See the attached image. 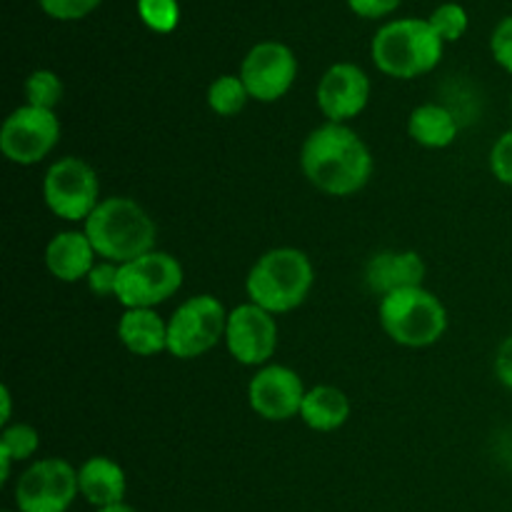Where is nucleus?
Listing matches in <instances>:
<instances>
[{"instance_id": "obj_1", "label": "nucleus", "mask_w": 512, "mask_h": 512, "mask_svg": "<svg viewBox=\"0 0 512 512\" xmlns=\"http://www.w3.org/2000/svg\"><path fill=\"white\" fill-rule=\"evenodd\" d=\"M300 168L320 193L348 198L368 185L373 153L350 125L323 123L305 138Z\"/></svg>"}, {"instance_id": "obj_2", "label": "nucleus", "mask_w": 512, "mask_h": 512, "mask_svg": "<svg viewBox=\"0 0 512 512\" xmlns=\"http://www.w3.org/2000/svg\"><path fill=\"white\" fill-rule=\"evenodd\" d=\"M85 235L95 253L110 263L125 265L135 258L153 253L158 228L148 210L133 198H105L83 223Z\"/></svg>"}, {"instance_id": "obj_3", "label": "nucleus", "mask_w": 512, "mask_h": 512, "mask_svg": "<svg viewBox=\"0 0 512 512\" xmlns=\"http://www.w3.org/2000/svg\"><path fill=\"white\" fill-rule=\"evenodd\" d=\"M315 270L308 255L298 248H273L260 255L245 278L250 303L273 315L293 313L308 300Z\"/></svg>"}, {"instance_id": "obj_4", "label": "nucleus", "mask_w": 512, "mask_h": 512, "mask_svg": "<svg viewBox=\"0 0 512 512\" xmlns=\"http://www.w3.org/2000/svg\"><path fill=\"white\" fill-rule=\"evenodd\" d=\"M443 38L428 20L403 18L383 25L375 33L370 53L380 73L410 80L430 73L443 58Z\"/></svg>"}, {"instance_id": "obj_5", "label": "nucleus", "mask_w": 512, "mask_h": 512, "mask_svg": "<svg viewBox=\"0 0 512 512\" xmlns=\"http://www.w3.org/2000/svg\"><path fill=\"white\" fill-rule=\"evenodd\" d=\"M378 318L385 335L403 348H428L448 330V310L423 285L380 298Z\"/></svg>"}, {"instance_id": "obj_6", "label": "nucleus", "mask_w": 512, "mask_h": 512, "mask_svg": "<svg viewBox=\"0 0 512 512\" xmlns=\"http://www.w3.org/2000/svg\"><path fill=\"white\" fill-rule=\"evenodd\" d=\"M228 310L215 295H193L168 318V353L193 360L225 340Z\"/></svg>"}, {"instance_id": "obj_7", "label": "nucleus", "mask_w": 512, "mask_h": 512, "mask_svg": "<svg viewBox=\"0 0 512 512\" xmlns=\"http://www.w3.org/2000/svg\"><path fill=\"white\" fill-rule=\"evenodd\" d=\"M43 200L53 215L68 223H85L100 205L98 173L85 160L60 158L45 170Z\"/></svg>"}, {"instance_id": "obj_8", "label": "nucleus", "mask_w": 512, "mask_h": 512, "mask_svg": "<svg viewBox=\"0 0 512 512\" xmlns=\"http://www.w3.org/2000/svg\"><path fill=\"white\" fill-rule=\"evenodd\" d=\"M180 285H183V265L178 263V258L163 250H153L143 258L120 265L115 300L125 305V310H155V305L173 298Z\"/></svg>"}, {"instance_id": "obj_9", "label": "nucleus", "mask_w": 512, "mask_h": 512, "mask_svg": "<svg viewBox=\"0 0 512 512\" xmlns=\"http://www.w3.org/2000/svg\"><path fill=\"white\" fill-rule=\"evenodd\" d=\"M78 493V470L63 458H45L18 478L15 505L20 512H68Z\"/></svg>"}, {"instance_id": "obj_10", "label": "nucleus", "mask_w": 512, "mask_h": 512, "mask_svg": "<svg viewBox=\"0 0 512 512\" xmlns=\"http://www.w3.org/2000/svg\"><path fill=\"white\" fill-rule=\"evenodd\" d=\"M60 140L55 110L23 105L15 108L0 128V150L15 165H35L53 153Z\"/></svg>"}, {"instance_id": "obj_11", "label": "nucleus", "mask_w": 512, "mask_h": 512, "mask_svg": "<svg viewBox=\"0 0 512 512\" xmlns=\"http://www.w3.org/2000/svg\"><path fill=\"white\" fill-rule=\"evenodd\" d=\"M240 78L248 88L250 100L275 103L285 98L298 78V58L293 50L278 40L253 45L240 65Z\"/></svg>"}, {"instance_id": "obj_12", "label": "nucleus", "mask_w": 512, "mask_h": 512, "mask_svg": "<svg viewBox=\"0 0 512 512\" xmlns=\"http://www.w3.org/2000/svg\"><path fill=\"white\" fill-rule=\"evenodd\" d=\"M228 353L248 368H265L278 350V323L275 315L255 303H243L228 313L225 328Z\"/></svg>"}, {"instance_id": "obj_13", "label": "nucleus", "mask_w": 512, "mask_h": 512, "mask_svg": "<svg viewBox=\"0 0 512 512\" xmlns=\"http://www.w3.org/2000/svg\"><path fill=\"white\" fill-rule=\"evenodd\" d=\"M305 383L288 365L258 368L248 385V403L255 415L270 423H285L300 415L305 400Z\"/></svg>"}, {"instance_id": "obj_14", "label": "nucleus", "mask_w": 512, "mask_h": 512, "mask_svg": "<svg viewBox=\"0 0 512 512\" xmlns=\"http://www.w3.org/2000/svg\"><path fill=\"white\" fill-rule=\"evenodd\" d=\"M318 108L328 123H343L358 118L370 100V78L355 63H335L325 70L318 83Z\"/></svg>"}, {"instance_id": "obj_15", "label": "nucleus", "mask_w": 512, "mask_h": 512, "mask_svg": "<svg viewBox=\"0 0 512 512\" xmlns=\"http://www.w3.org/2000/svg\"><path fill=\"white\" fill-rule=\"evenodd\" d=\"M425 280V260L415 250H383L365 265V283L375 295L420 288Z\"/></svg>"}, {"instance_id": "obj_16", "label": "nucleus", "mask_w": 512, "mask_h": 512, "mask_svg": "<svg viewBox=\"0 0 512 512\" xmlns=\"http://www.w3.org/2000/svg\"><path fill=\"white\" fill-rule=\"evenodd\" d=\"M93 243L85 235V230H65L58 233L45 248V268L60 283H78L90 275L95 268Z\"/></svg>"}, {"instance_id": "obj_17", "label": "nucleus", "mask_w": 512, "mask_h": 512, "mask_svg": "<svg viewBox=\"0 0 512 512\" xmlns=\"http://www.w3.org/2000/svg\"><path fill=\"white\" fill-rule=\"evenodd\" d=\"M78 488L80 495L100 510L123 503L128 478H125V470L115 460L105 458V455H93V458L80 465Z\"/></svg>"}, {"instance_id": "obj_18", "label": "nucleus", "mask_w": 512, "mask_h": 512, "mask_svg": "<svg viewBox=\"0 0 512 512\" xmlns=\"http://www.w3.org/2000/svg\"><path fill=\"white\" fill-rule=\"evenodd\" d=\"M118 338L133 355L153 358L168 350V320L160 318L153 308L125 310L118 323Z\"/></svg>"}, {"instance_id": "obj_19", "label": "nucleus", "mask_w": 512, "mask_h": 512, "mask_svg": "<svg viewBox=\"0 0 512 512\" xmlns=\"http://www.w3.org/2000/svg\"><path fill=\"white\" fill-rule=\"evenodd\" d=\"M350 418V400L335 385H315L305 393L300 420L315 433H333L340 430Z\"/></svg>"}, {"instance_id": "obj_20", "label": "nucleus", "mask_w": 512, "mask_h": 512, "mask_svg": "<svg viewBox=\"0 0 512 512\" xmlns=\"http://www.w3.org/2000/svg\"><path fill=\"white\" fill-rule=\"evenodd\" d=\"M410 138L430 150L448 148L458 138V118L445 105L425 103L410 113L408 120Z\"/></svg>"}, {"instance_id": "obj_21", "label": "nucleus", "mask_w": 512, "mask_h": 512, "mask_svg": "<svg viewBox=\"0 0 512 512\" xmlns=\"http://www.w3.org/2000/svg\"><path fill=\"white\" fill-rule=\"evenodd\" d=\"M250 93L240 75H220L208 88V105L220 118H233L248 105Z\"/></svg>"}, {"instance_id": "obj_22", "label": "nucleus", "mask_w": 512, "mask_h": 512, "mask_svg": "<svg viewBox=\"0 0 512 512\" xmlns=\"http://www.w3.org/2000/svg\"><path fill=\"white\" fill-rule=\"evenodd\" d=\"M25 98L33 108L55 110V105L63 100V80L53 70H35L25 80Z\"/></svg>"}, {"instance_id": "obj_23", "label": "nucleus", "mask_w": 512, "mask_h": 512, "mask_svg": "<svg viewBox=\"0 0 512 512\" xmlns=\"http://www.w3.org/2000/svg\"><path fill=\"white\" fill-rule=\"evenodd\" d=\"M40 448V433L28 423L5 425L3 435H0V453L13 458L15 463L20 460H30Z\"/></svg>"}, {"instance_id": "obj_24", "label": "nucleus", "mask_w": 512, "mask_h": 512, "mask_svg": "<svg viewBox=\"0 0 512 512\" xmlns=\"http://www.w3.org/2000/svg\"><path fill=\"white\" fill-rule=\"evenodd\" d=\"M138 13L155 33H173L180 23L178 0H138Z\"/></svg>"}, {"instance_id": "obj_25", "label": "nucleus", "mask_w": 512, "mask_h": 512, "mask_svg": "<svg viewBox=\"0 0 512 512\" xmlns=\"http://www.w3.org/2000/svg\"><path fill=\"white\" fill-rule=\"evenodd\" d=\"M428 23L443 38V43H453V40L463 38L465 30H468V13H465L463 5L445 3L430 15Z\"/></svg>"}, {"instance_id": "obj_26", "label": "nucleus", "mask_w": 512, "mask_h": 512, "mask_svg": "<svg viewBox=\"0 0 512 512\" xmlns=\"http://www.w3.org/2000/svg\"><path fill=\"white\" fill-rule=\"evenodd\" d=\"M118 275H120V265L110 263V260H100L95 263V268L90 270L88 288L90 293H95L98 298H115V290H118Z\"/></svg>"}, {"instance_id": "obj_27", "label": "nucleus", "mask_w": 512, "mask_h": 512, "mask_svg": "<svg viewBox=\"0 0 512 512\" xmlns=\"http://www.w3.org/2000/svg\"><path fill=\"white\" fill-rule=\"evenodd\" d=\"M40 8L55 20H80L93 13L100 0H38Z\"/></svg>"}, {"instance_id": "obj_28", "label": "nucleus", "mask_w": 512, "mask_h": 512, "mask_svg": "<svg viewBox=\"0 0 512 512\" xmlns=\"http://www.w3.org/2000/svg\"><path fill=\"white\" fill-rule=\"evenodd\" d=\"M490 170L503 185L512 188V130L500 135L490 150Z\"/></svg>"}, {"instance_id": "obj_29", "label": "nucleus", "mask_w": 512, "mask_h": 512, "mask_svg": "<svg viewBox=\"0 0 512 512\" xmlns=\"http://www.w3.org/2000/svg\"><path fill=\"white\" fill-rule=\"evenodd\" d=\"M490 50H493L495 63L512 75V15L495 25L493 38H490Z\"/></svg>"}, {"instance_id": "obj_30", "label": "nucleus", "mask_w": 512, "mask_h": 512, "mask_svg": "<svg viewBox=\"0 0 512 512\" xmlns=\"http://www.w3.org/2000/svg\"><path fill=\"white\" fill-rule=\"evenodd\" d=\"M400 3H403V0H348L350 10H353L355 15H360V18H370V20L390 15Z\"/></svg>"}, {"instance_id": "obj_31", "label": "nucleus", "mask_w": 512, "mask_h": 512, "mask_svg": "<svg viewBox=\"0 0 512 512\" xmlns=\"http://www.w3.org/2000/svg\"><path fill=\"white\" fill-rule=\"evenodd\" d=\"M495 375H498V380L505 388L512 390V335L503 340L498 355H495Z\"/></svg>"}, {"instance_id": "obj_32", "label": "nucleus", "mask_w": 512, "mask_h": 512, "mask_svg": "<svg viewBox=\"0 0 512 512\" xmlns=\"http://www.w3.org/2000/svg\"><path fill=\"white\" fill-rule=\"evenodd\" d=\"M0 403H3V413H0V425H10V410H13V398H10V390L8 385L0 388Z\"/></svg>"}, {"instance_id": "obj_33", "label": "nucleus", "mask_w": 512, "mask_h": 512, "mask_svg": "<svg viewBox=\"0 0 512 512\" xmlns=\"http://www.w3.org/2000/svg\"><path fill=\"white\" fill-rule=\"evenodd\" d=\"M98 512H135V510L130 508V505L120 503V505H110V508H100Z\"/></svg>"}, {"instance_id": "obj_34", "label": "nucleus", "mask_w": 512, "mask_h": 512, "mask_svg": "<svg viewBox=\"0 0 512 512\" xmlns=\"http://www.w3.org/2000/svg\"><path fill=\"white\" fill-rule=\"evenodd\" d=\"M5 512H20V510H5Z\"/></svg>"}]
</instances>
